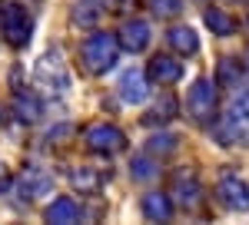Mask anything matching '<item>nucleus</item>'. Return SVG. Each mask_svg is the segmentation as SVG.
<instances>
[{"label": "nucleus", "instance_id": "1", "mask_svg": "<svg viewBox=\"0 0 249 225\" xmlns=\"http://www.w3.org/2000/svg\"><path fill=\"white\" fill-rule=\"evenodd\" d=\"M120 60V40L116 33H90V37L83 40V47H80V63H83V70L87 73H107V70H113V63Z\"/></svg>", "mask_w": 249, "mask_h": 225}, {"label": "nucleus", "instance_id": "2", "mask_svg": "<svg viewBox=\"0 0 249 225\" xmlns=\"http://www.w3.org/2000/svg\"><path fill=\"white\" fill-rule=\"evenodd\" d=\"M0 30H3V40H7L14 50H20V47H27V43H30L34 17L27 14V7L10 3V7H3V10H0Z\"/></svg>", "mask_w": 249, "mask_h": 225}, {"label": "nucleus", "instance_id": "3", "mask_svg": "<svg viewBox=\"0 0 249 225\" xmlns=\"http://www.w3.org/2000/svg\"><path fill=\"white\" fill-rule=\"evenodd\" d=\"M223 146L230 143H243L249 146V93H239L230 103V110L223 116Z\"/></svg>", "mask_w": 249, "mask_h": 225}, {"label": "nucleus", "instance_id": "4", "mask_svg": "<svg viewBox=\"0 0 249 225\" xmlns=\"http://www.w3.org/2000/svg\"><path fill=\"white\" fill-rule=\"evenodd\" d=\"M186 112H190L196 123H210L213 112H216V80H193L190 93H186Z\"/></svg>", "mask_w": 249, "mask_h": 225}, {"label": "nucleus", "instance_id": "5", "mask_svg": "<svg viewBox=\"0 0 249 225\" xmlns=\"http://www.w3.org/2000/svg\"><path fill=\"white\" fill-rule=\"evenodd\" d=\"M83 143H87V149L96 152V156H116V152L126 149V136L123 129H116L110 123H96L90 129L83 132Z\"/></svg>", "mask_w": 249, "mask_h": 225}, {"label": "nucleus", "instance_id": "6", "mask_svg": "<svg viewBox=\"0 0 249 225\" xmlns=\"http://www.w3.org/2000/svg\"><path fill=\"white\" fill-rule=\"evenodd\" d=\"M179 76H183V63L170 53H156L146 63V80L156 86H173V83H179Z\"/></svg>", "mask_w": 249, "mask_h": 225}, {"label": "nucleus", "instance_id": "7", "mask_svg": "<svg viewBox=\"0 0 249 225\" xmlns=\"http://www.w3.org/2000/svg\"><path fill=\"white\" fill-rule=\"evenodd\" d=\"M216 199L232 212H249V186L236 176H226L216 182Z\"/></svg>", "mask_w": 249, "mask_h": 225}, {"label": "nucleus", "instance_id": "8", "mask_svg": "<svg viewBox=\"0 0 249 225\" xmlns=\"http://www.w3.org/2000/svg\"><path fill=\"white\" fill-rule=\"evenodd\" d=\"M34 76H37V83L53 86V90H67V83H70L67 66H63V60H60L57 53H43L40 56L37 66H34Z\"/></svg>", "mask_w": 249, "mask_h": 225}, {"label": "nucleus", "instance_id": "9", "mask_svg": "<svg viewBox=\"0 0 249 225\" xmlns=\"http://www.w3.org/2000/svg\"><path fill=\"white\" fill-rule=\"evenodd\" d=\"M120 50H130V53H143L146 47H150V23L146 20H126L123 27H120Z\"/></svg>", "mask_w": 249, "mask_h": 225}, {"label": "nucleus", "instance_id": "10", "mask_svg": "<svg viewBox=\"0 0 249 225\" xmlns=\"http://www.w3.org/2000/svg\"><path fill=\"white\" fill-rule=\"evenodd\" d=\"M170 195L176 199V206L183 209H196L199 206V182L193 172H176L170 182Z\"/></svg>", "mask_w": 249, "mask_h": 225}, {"label": "nucleus", "instance_id": "11", "mask_svg": "<svg viewBox=\"0 0 249 225\" xmlns=\"http://www.w3.org/2000/svg\"><path fill=\"white\" fill-rule=\"evenodd\" d=\"M150 93V80L143 70H126L120 76V99L123 103H143Z\"/></svg>", "mask_w": 249, "mask_h": 225}, {"label": "nucleus", "instance_id": "12", "mask_svg": "<svg viewBox=\"0 0 249 225\" xmlns=\"http://www.w3.org/2000/svg\"><path fill=\"white\" fill-rule=\"evenodd\" d=\"M143 215H146L150 222H166L173 215L170 192H146V195H143Z\"/></svg>", "mask_w": 249, "mask_h": 225}, {"label": "nucleus", "instance_id": "13", "mask_svg": "<svg viewBox=\"0 0 249 225\" xmlns=\"http://www.w3.org/2000/svg\"><path fill=\"white\" fill-rule=\"evenodd\" d=\"M166 43H170L179 56H193L199 50V37H196L193 27H173L170 33H166Z\"/></svg>", "mask_w": 249, "mask_h": 225}, {"label": "nucleus", "instance_id": "14", "mask_svg": "<svg viewBox=\"0 0 249 225\" xmlns=\"http://www.w3.org/2000/svg\"><path fill=\"white\" fill-rule=\"evenodd\" d=\"M80 219V206L73 202V199H53L50 206H47V222H53V225H70V222H77Z\"/></svg>", "mask_w": 249, "mask_h": 225}, {"label": "nucleus", "instance_id": "15", "mask_svg": "<svg viewBox=\"0 0 249 225\" xmlns=\"http://www.w3.org/2000/svg\"><path fill=\"white\" fill-rule=\"evenodd\" d=\"M14 116L20 123H37L43 116V103H40L34 93H17L14 96Z\"/></svg>", "mask_w": 249, "mask_h": 225}, {"label": "nucleus", "instance_id": "16", "mask_svg": "<svg viewBox=\"0 0 249 225\" xmlns=\"http://www.w3.org/2000/svg\"><path fill=\"white\" fill-rule=\"evenodd\" d=\"M20 189H23V199H37L50 189V176H43L37 169H27L23 179H20Z\"/></svg>", "mask_w": 249, "mask_h": 225}, {"label": "nucleus", "instance_id": "17", "mask_svg": "<svg viewBox=\"0 0 249 225\" xmlns=\"http://www.w3.org/2000/svg\"><path fill=\"white\" fill-rule=\"evenodd\" d=\"M100 182H103V176L96 172V169H87V166H80V169H73L70 172V186L73 189H80V192H96L100 189Z\"/></svg>", "mask_w": 249, "mask_h": 225}, {"label": "nucleus", "instance_id": "18", "mask_svg": "<svg viewBox=\"0 0 249 225\" xmlns=\"http://www.w3.org/2000/svg\"><path fill=\"white\" fill-rule=\"evenodd\" d=\"M176 112H179V103H176V96H173V93H163L160 99H156V106L150 110L146 123H170Z\"/></svg>", "mask_w": 249, "mask_h": 225}, {"label": "nucleus", "instance_id": "19", "mask_svg": "<svg viewBox=\"0 0 249 225\" xmlns=\"http://www.w3.org/2000/svg\"><path fill=\"white\" fill-rule=\"evenodd\" d=\"M206 27H210L216 37H232V33H236V20H232L226 10H216V7L206 10Z\"/></svg>", "mask_w": 249, "mask_h": 225}, {"label": "nucleus", "instance_id": "20", "mask_svg": "<svg viewBox=\"0 0 249 225\" xmlns=\"http://www.w3.org/2000/svg\"><path fill=\"white\" fill-rule=\"evenodd\" d=\"M239 76H243V66H239L236 60H223V63L216 66V86L236 90V86H239Z\"/></svg>", "mask_w": 249, "mask_h": 225}, {"label": "nucleus", "instance_id": "21", "mask_svg": "<svg viewBox=\"0 0 249 225\" xmlns=\"http://www.w3.org/2000/svg\"><path fill=\"white\" fill-rule=\"evenodd\" d=\"M93 7H96V0H80L73 7V23L77 27H93L100 20V10H93Z\"/></svg>", "mask_w": 249, "mask_h": 225}, {"label": "nucleus", "instance_id": "22", "mask_svg": "<svg viewBox=\"0 0 249 225\" xmlns=\"http://www.w3.org/2000/svg\"><path fill=\"white\" fill-rule=\"evenodd\" d=\"M173 149H176V136H170V132H166V136H153L150 146H146L150 156H166V152H173Z\"/></svg>", "mask_w": 249, "mask_h": 225}, {"label": "nucleus", "instance_id": "23", "mask_svg": "<svg viewBox=\"0 0 249 225\" xmlns=\"http://www.w3.org/2000/svg\"><path fill=\"white\" fill-rule=\"evenodd\" d=\"M183 10V0H156V14L160 17H176Z\"/></svg>", "mask_w": 249, "mask_h": 225}, {"label": "nucleus", "instance_id": "24", "mask_svg": "<svg viewBox=\"0 0 249 225\" xmlns=\"http://www.w3.org/2000/svg\"><path fill=\"white\" fill-rule=\"evenodd\" d=\"M133 176L136 179H150V176H153L156 169H153V162H150V159H146V156H140V159H133Z\"/></svg>", "mask_w": 249, "mask_h": 225}, {"label": "nucleus", "instance_id": "25", "mask_svg": "<svg viewBox=\"0 0 249 225\" xmlns=\"http://www.w3.org/2000/svg\"><path fill=\"white\" fill-rule=\"evenodd\" d=\"M107 7H110V14H130L140 7V0H107Z\"/></svg>", "mask_w": 249, "mask_h": 225}, {"label": "nucleus", "instance_id": "26", "mask_svg": "<svg viewBox=\"0 0 249 225\" xmlns=\"http://www.w3.org/2000/svg\"><path fill=\"white\" fill-rule=\"evenodd\" d=\"M7 186V166H3V162H0V189Z\"/></svg>", "mask_w": 249, "mask_h": 225}, {"label": "nucleus", "instance_id": "27", "mask_svg": "<svg viewBox=\"0 0 249 225\" xmlns=\"http://www.w3.org/2000/svg\"><path fill=\"white\" fill-rule=\"evenodd\" d=\"M243 63H246V66H249V47H246V56H243Z\"/></svg>", "mask_w": 249, "mask_h": 225}]
</instances>
